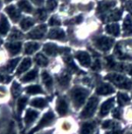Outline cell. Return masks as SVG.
<instances>
[{"mask_svg": "<svg viewBox=\"0 0 132 134\" xmlns=\"http://www.w3.org/2000/svg\"><path fill=\"white\" fill-rule=\"evenodd\" d=\"M106 79L110 81L117 87L124 89H130L132 85V82L129 79L117 74H110L106 76Z\"/></svg>", "mask_w": 132, "mask_h": 134, "instance_id": "1", "label": "cell"}, {"mask_svg": "<svg viewBox=\"0 0 132 134\" xmlns=\"http://www.w3.org/2000/svg\"><path fill=\"white\" fill-rule=\"evenodd\" d=\"M89 94V92L82 88H76L72 90V98L74 103V106L78 109L80 108L86 101V98Z\"/></svg>", "mask_w": 132, "mask_h": 134, "instance_id": "2", "label": "cell"}, {"mask_svg": "<svg viewBox=\"0 0 132 134\" xmlns=\"http://www.w3.org/2000/svg\"><path fill=\"white\" fill-rule=\"evenodd\" d=\"M97 105H98V99L96 97H92L89 100V102H88L86 106L85 107V109H83V111L82 112L80 117L82 119H86V118L91 117L96 111Z\"/></svg>", "mask_w": 132, "mask_h": 134, "instance_id": "3", "label": "cell"}, {"mask_svg": "<svg viewBox=\"0 0 132 134\" xmlns=\"http://www.w3.org/2000/svg\"><path fill=\"white\" fill-rule=\"evenodd\" d=\"M113 43V40L107 37H101L95 40L96 47L102 51H108Z\"/></svg>", "mask_w": 132, "mask_h": 134, "instance_id": "4", "label": "cell"}, {"mask_svg": "<svg viewBox=\"0 0 132 134\" xmlns=\"http://www.w3.org/2000/svg\"><path fill=\"white\" fill-rule=\"evenodd\" d=\"M44 51L50 56H55L57 54L70 51L68 48H60L54 43H46L44 46Z\"/></svg>", "mask_w": 132, "mask_h": 134, "instance_id": "5", "label": "cell"}, {"mask_svg": "<svg viewBox=\"0 0 132 134\" xmlns=\"http://www.w3.org/2000/svg\"><path fill=\"white\" fill-rule=\"evenodd\" d=\"M54 118H55V115H54V113H53L51 111L47 113L45 115L43 116V118L41 119V120L40 121V122L38 123V126H37L34 130H32L30 132V133L29 134H33L34 132H36V131H38L39 130H40L41 128H43V127H44V126L49 125V124L53 121Z\"/></svg>", "mask_w": 132, "mask_h": 134, "instance_id": "6", "label": "cell"}, {"mask_svg": "<svg viewBox=\"0 0 132 134\" xmlns=\"http://www.w3.org/2000/svg\"><path fill=\"white\" fill-rule=\"evenodd\" d=\"M47 30V26L44 24L40 25L38 27H36L35 29H34L32 31H30L28 34L27 37L30 39H34V40H38V39H41L45 32Z\"/></svg>", "mask_w": 132, "mask_h": 134, "instance_id": "7", "label": "cell"}, {"mask_svg": "<svg viewBox=\"0 0 132 134\" xmlns=\"http://www.w3.org/2000/svg\"><path fill=\"white\" fill-rule=\"evenodd\" d=\"M121 16H122V11L120 9H114L107 15H104L101 16V19L104 23L117 21L121 18Z\"/></svg>", "mask_w": 132, "mask_h": 134, "instance_id": "8", "label": "cell"}, {"mask_svg": "<svg viewBox=\"0 0 132 134\" xmlns=\"http://www.w3.org/2000/svg\"><path fill=\"white\" fill-rule=\"evenodd\" d=\"M76 58L78 60L80 64L84 67H89L91 64L90 56L85 51H78L76 55Z\"/></svg>", "mask_w": 132, "mask_h": 134, "instance_id": "9", "label": "cell"}, {"mask_svg": "<svg viewBox=\"0 0 132 134\" xmlns=\"http://www.w3.org/2000/svg\"><path fill=\"white\" fill-rule=\"evenodd\" d=\"M116 5V2L115 1H111V2H108V1H101L99 2L98 4V7H97V13H101L103 12H106L107 10H109L110 9H111Z\"/></svg>", "mask_w": 132, "mask_h": 134, "instance_id": "10", "label": "cell"}, {"mask_svg": "<svg viewBox=\"0 0 132 134\" xmlns=\"http://www.w3.org/2000/svg\"><path fill=\"white\" fill-rule=\"evenodd\" d=\"M113 92H114L113 88L108 84H102L96 89V93L100 96L110 95V94L113 93Z\"/></svg>", "mask_w": 132, "mask_h": 134, "instance_id": "11", "label": "cell"}, {"mask_svg": "<svg viewBox=\"0 0 132 134\" xmlns=\"http://www.w3.org/2000/svg\"><path fill=\"white\" fill-rule=\"evenodd\" d=\"M113 102H114V98H109L107 101H106L101 106L99 115L101 116H104V115H107L109 113V111L111 109V108L113 107Z\"/></svg>", "mask_w": 132, "mask_h": 134, "instance_id": "12", "label": "cell"}, {"mask_svg": "<svg viewBox=\"0 0 132 134\" xmlns=\"http://www.w3.org/2000/svg\"><path fill=\"white\" fill-rule=\"evenodd\" d=\"M6 11L9 14V16H10V18L13 21H14V22L18 21V19L20 17V13L18 11V9L14 5H9V6L6 7Z\"/></svg>", "mask_w": 132, "mask_h": 134, "instance_id": "13", "label": "cell"}, {"mask_svg": "<svg viewBox=\"0 0 132 134\" xmlns=\"http://www.w3.org/2000/svg\"><path fill=\"white\" fill-rule=\"evenodd\" d=\"M48 38L61 40L65 38V34L61 29H52L48 34Z\"/></svg>", "mask_w": 132, "mask_h": 134, "instance_id": "14", "label": "cell"}, {"mask_svg": "<svg viewBox=\"0 0 132 134\" xmlns=\"http://www.w3.org/2000/svg\"><path fill=\"white\" fill-rule=\"evenodd\" d=\"M9 30V24L4 15L0 16V34L6 35Z\"/></svg>", "mask_w": 132, "mask_h": 134, "instance_id": "15", "label": "cell"}, {"mask_svg": "<svg viewBox=\"0 0 132 134\" xmlns=\"http://www.w3.org/2000/svg\"><path fill=\"white\" fill-rule=\"evenodd\" d=\"M7 50L12 55L17 54L21 50V43L15 42V43H9L6 45Z\"/></svg>", "mask_w": 132, "mask_h": 134, "instance_id": "16", "label": "cell"}, {"mask_svg": "<svg viewBox=\"0 0 132 134\" xmlns=\"http://www.w3.org/2000/svg\"><path fill=\"white\" fill-rule=\"evenodd\" d=\"M57 110L61 115H65L68 113V104L65 99L61 98L58 100L57 105Z\"/></svg>", "mask_w": 132, "mask_h": 134, "instance_id": "17", "label": "cell"}, {"mask_svg": "<svg viewBox=\"0 0 132 134\" xmlns=\"http://www.w3.org/2000/svg\"><path fill=\"white\" fill-rule=\"evenodd\" d=\"M123 27H124V35L126 36L132 35V20L129 16H126V18L124 21Z\"/></svg>", "mask_w": 132, "mask_h": 134, "instance_id": "18", "label": "cell"}, {"mask_svg": "<svg viewBox=\"0 0 132 134\" xmlns=\"http://www.w3.org/2000/svg\"><path fill=\"white\" fill-rule=\"evenodd\" d=\"M38 116V113L32 110V109H28L27 113H26V116H25V123L27 125H30V123H32Z\"/></svg>", "mask_w": 132, "mask_h": 134, "instance_id": "19", "label": "cell"}, {"mask_svg": "<svg viewBox=\"0 0 132 134\" xmlns=\"http://www.w3.org/2000/svg\"><path fill=\"white\" fill-rule=\"evenodd\" d=\"M30 65H31V60H30V58H25L23 60V62L21 63L19 68L17 69V75H20V74L25 72L26 71H27L30 68Z\"/></svg>", "mask_w": 132, "mask_h": 134, "instance_id": "20", "label": "cell"}, {"mask_svg": "<svg viewBox=\"0 0 132 134\" xmlns=\"http://www.w3.org/2000/svg\"><path fill=\"white\" fill-rule=\"evenodd\" d=\"M107 33L112 34L113 36H118L120 34V26L117 23H112L106 26Z\"/></svg>", "mask_w": 132, "mask_h": 134, "instance_id": "21", "label": "cell"}, {"mask_svg": "<svg viewBox=\"0 0 132 134\" xmlns=\"http://www.w3.org/2000/svg\"><path fill=\"white\" fill-rule=\"evenodd\" d=\"M39 44L35 42H30L27 43L25 45V53L27 54H32L35 51H37L39 49Z\"/></svg>", "mask_w": 132, "mask_h": 134, "instance_id": "22", "label": "cell"}, {"mask_svg": "<svg viewBox=\"0 0 132 134\" xmlns=\"http://www.w3.org/2000/svg\"><path fill=\"white\" fill-rule=\"evenodd\" d=\"M94 122H86L82 126L81 128V134H91L94 130Z\"/></svg>", "mask_w": 132, "mask_h": 134, "instance_id": "23", "label": "cell"}, {"mask_svg": "<svg viewBox=\"0 0 132 134\" xmlns=\"http://www.w3.org/2000/svg\"><path fill=\"white\" fill-rule=\"evenodd\" d=\"M19 58H16V59H13V60L9 61V63L7 64V65H6L5 68H1V70H3V71H6V72H8V73L12 72V71L15 69L17 64L18 62H19Z\"/></svg>", "mask_w": 132, "mask_h": 134, "instance_id": "24", "label": "cell"}, {"mask_svg": "<svg viewBox=\"0 0 132 134\" xmlns=\"http://www.w3.org/2000/svg\"><path fill=\"white\" fill-rule=\"evenodd\" d=\"M18 5L20 8V9H22L23 11L26 13H31L33 10L31 5L27 0H20L18 2Z\"/></svg>", "mask_w": 132, "mask_h": 134, "instance_id": "25", "label": "cell"}, {"mask_svg": "<svg viewBox=\"0 0 132 134\" xmlns=\"http://www.w3.org/2000/svg\"><path fill=\"white\" fill-rule=\"evenodd\" d=\"M58 81L59 84L63 87H67L69 81H70V76L68 73L64 72L60 76L58 77Z\"/></svg>", "mask_w": 132, "mask_h": 134, "instance_id": "26", "label": "cell"}, {"mask_svg": "<svg viewBox=\"0 0 132 134\" xmlns=\"http://www.w3.org/2000/svg\"><path fill=\"white\" fill-rule=\"evenodd\" d=\"M38 76V71L37 70H32L31 71L28 72L26 75L23 77L21 81L23 82H29L33 80H34Z\"/></svg>", "mask_w": 132, "mask_h": 134, "instance_id": "27", "label": "cell"}, {"mask_svg": "<svg viewBox=\"0 0 132 134\" xmlns=\"http://www.w3.org/2000/svg\"><path fill=\"white\" fill-rule=\"evenodd\" d=\"M42 80H43V82L44 83V85H46V87L47 88H51L53 81H52L51 77L49 75V74L47 71H43V73H42Z\"/></svg>", "mask_w": 132, "mask_h": 134, "instance_id": "28", "label": "cell"}, {"mask_svg": "<svg viewBox=\"0 0 132 134\" xmlns=\"http://www.w3.org/2000/svg\"><path fill=\"white\" fill-rule=\"evenodd\" d=\"M35 61L39 66L45 67L48 64V60L42 54H38L35 57Z\"/></svg>", "mask_w": 132, "mask_h": 134, "instance_id": "29", "label": "cell"}, {"mask_svg": "<svg viewBox=\"0 0 132 134\" xmlns=\"http://www.w3.org/2000/svg\"><path fill=\"white\" fill-rule=\"evenodd\" d=\"M31 105L36 108H44L47 105V102L44 98H34L31 101Z\"/></svg>", "mask_w": 132, "mask_h": 134, "instance_id": "30", "label": "cell"}, {"mask_svg": "<svg viewBox=\"0 0 132 134\" xmlns=\"http://www.w3.org/2000/svg\"><path fill=\"white\" fill-rule=\"evenodd\" d=\"M34 22L31 18H25L21 21L20 26L23 30H27L29 28H30L34 25Z\"/></svg>", "mask_w": 132, "mask_h": 134, "instance_id": "31", "label": "cell"}, {"mask_svg": "<svg viewBox=\"0 0 132 134\" xmlns=\"http://www.w3.org/2000/svg\"><path fill=\"white\" fill-rule=\"evenodd\" d=\"M27 92L30 95H35V94H40L43 93L42 88L39 85H30L27 88Z\"/></svg>", "mask_w": 132, "mask_h": 134, "instance_id": "32", "label": "cell"}, {"mask_svg": "<svg viewBox=\"0 0 132 134\" xmlns=\"http://www.w3.org/2000/svg\"><path fill=\"white\" fill-rule=\"evenodd\" d=\"M117 98H118V103L121 106L128 104L130 102V98L127 94L124 93H118Z\"/></svg>", "mask_w": 132, "mask_h": 134, "instance_id": "33", "label": "cell"}, {"mask_svg": "<svg viewBox=\"0 0 132 134\" xmlns=\"http://www.w3.org/2000/svg\"><path fill=\"white\" fill-rule=\"evenodd\" d=\"M115 54L117 55V57L120 59H123V60H128V59H131L132 57L127 54H124V52H122L119 44L117 46L116 49H115Z\"/></svg>", "mask_w": 132, "mask_h": 134, "instance_id": "34", "label": "cell"}, {"mask_svg": "<svg viewBox=\"0 0 132 134\" xmlns=\"http://www.w3.org/2000/svg\"><path fill=\"white\" fill-rule=\"evenodd\" d=\"M21 92V88L17 82H13L12 86V94L14 98L17 97Z\"/></svg>", "mask_w": 132, "mask_h": 134, "instance_id": "35", "label": "cell"}, {"mask_svg": "<svg viewBox=\"0 0 132 134\" xmlns=\"http://www.w3.org/2000/svg\"><path fill=\"white\" fill-rule=\"evenodd\" d=\"M27 98H25V97H23L21 98H19L18 100V102H17V109H18V112L19 113H20L23 109H24L26 104H27Z\"/></svg>", "mask_w": 132, "mask_h": 134, "instance_id": "36", "label": "cell"}, {"mask_svg": "<svg viewBox=\"0 0 132 134\" xmlns=\"http://www.w3.org/2000/svg\"><path fill=\"white\" fill-rule=\"evenodd\" d=\"M23 37V36L22 33L19 32V30H16V29H14V30L12 31V33H11V34H10V36H9V39L14 40L22 39Z\"/></svg>", "mask_w": 132, "mask_h": 134, "instance_id": "37", "label": "cell"}, {"mask_svg": "<svg viewBox=\"0 0 132 134\" xmlns=\"http://www.w3.org/2000/svg\"><path fill=\"white\" fill-rule=\"evenodd\" d=\"M36 16H37V17L39 20L44 21L47 18V12L44 9H40L37 10Z\"/></svg>", "mask_w": 132, "mask_h": 134, "instance_id": "38", "label": "cell"}, {"mask_svg": "<svg viewBox=\"0 0 132 134\" xmlns=\"http://www.w3.org/2000/svg\"><path fill=\"white\" fill-rule=\"evenodd\" d=\"M119 125L113 122V121H111V120H108V121H106L103 122V129H109V128H115L117 126H118Z\"/></svg>", "mask_w": 132, "mask_h": 134, "instance_id": "39", "label": "cell"}, {"mask_svg": "<svg viewBox=\"0 0 132 134\" xmlns=\"http://www.w3.org/2000/svg\"><path fill=\"white\" fill-rule=\"evenodd\" d=\"M57 7L56 0H47V8L50 11H53Z\"/></svg>", "mask_w": 132, "mask_h": 134, "instance_id": "40", "label": "cell"}, {"mask_svg": "<svg viewBox=\"0 0 132 134\" xmlns=\"http://www.w3.org/2000/svg\"><path fill=\"white\" fill-rule=\"evenodd\" d=\"M65 61H66V63H67V64L68 65V67L72 69V70H73V71H78V68L76 67V65L74 64V62H73V60H72V58H65Z\"/></svg>", "mask_w": 132, "mask_h": 134, "instance_id": "41", "label": "cell"}, {"mask_svg": "<svg viewBox=\"0 0 132 134\" xmlns=\"http://www.w3.org/2000/svg\"><path fill=\"white\" fill-rule=\"evenodd\" d=\"M49 25L50 26H60L61 21L56 16H52L49 20Z\"/></svg>", "mask_w": 132, "mask_h": 134, "instance_id": "42", "label": "cell"}, {"mask_svg": "<svg viewBox=\"0 0 132 134\" xmlns=\"http://www.w3.org/2000/svg\"><path fill=\"white\" fill-rule=\"evenodd\" d=\"M11 80V77L5 75H1L0 74V82L2 83H8Z\"/></svg>", "mask_w": 132, "mask_h": 134, "instance_id": "43", "label": "cell"}, {"mask_svg": "<svg viewBox=\"0 0 132 134\" xmlns=\"http://www.w3.org/2000/svg\"><path fill=\"white\" fill-rule=\"evenodd\" d=\"M113 115L116 119H120L121 117V111L120 109H115L113 111Z\"/></svg>", "mask_w": 132, "mask_h": 134, "instance_id": "44", "label": "cell"}, {"mask_svg": "<svg viewBox=\"0 0 132 134\" xmlns=\"http://www.w3.org/2000/svg\"><path fill=\"white\" fill-rule=\"evenodd\" d=\"M100 68H101L100 62H99V60H96L94 62V64H93V70H94V71H98V70H99V69H100Z\"/></svg>", "mask_w": 132, "mask_h": 134, "instance_id": "45", "label": "cell"}, {"mask_svg": "<svg viewBox=\"0 0 132 134\" xmlns=\"http://www.w3.org/2000/svg\"><path fill=\"white\" fill-rule=\"evenodd\" d=\"M82 21V16H77L76 18H75V19L70 20L69 22H73L74 23H81Z\"/></svg>", "mask_w": 132, "mask_h": 134, "instance_id": "46", "label": "cell"}, {"mask_svg": "<svg viewBox=\"0 0 132 134\" xmlns=\"http://www.w3.org/2000/svg\"><path fill=\"white\" fill-rule=\"evenodd\" d=\"M126 9H127V10H128L130 13H131L132 14V1L127 3V5H126Z\"/></svg>", "mask_w": 132, "mask_h": 134, "instance_id": "47", "label": "cell"}, {"mask_svg": "<svg viewBox=\"0 0 132 134\" xmlns=\"http://www.w3.org/2000/svg\"><path fill=\"white\" fill-rule=\"evenodd\" d=\"M123 133V131H120V130H114V131H111V132H109L106 134H122Z\"/></svg>", "mask_w": 132, "mask_h": 134, "instance_id": "48", "label": "cell"}, {"mask_svg": "<svg viewBox=\"0 0 132 134\" xmlns=\"http://www.w3.org/2000/svg\"><path fill=\"white\" fill-rule=\"evenodd\" d=\"M31 1L36 5H41L44 2V0H31Z\"/></svg>", "mask_w": 132, "mask_h": 134, "instance_id": "49", "label": "cell"}, {"mask_svg": "<svg viewBox=\"0 0 132 134\" xmlns=\"http://www.w3.org/2000/svg\"><path fill=\"white\" fill-rule=\"evenodd\" d=\"M129 72H130V75L132 76V66L130 68V70H129Z\"/></svg>", "mask_w": 132, "mask_h": 134, "instance_id": "50", "label": "cell"}, {"mask_svg": "<svg viewBox=\"0 0 132 134\" xmlns=\"http://www.w3.org/2000/svg\"><path fill=\"white\" fill-rule=\"evenodd\" d=\"M9 134H16V133L13 132V130H12V131H10V132H9Z\"/></svg>", "mask_w": 132, "mask_h": 134, "instance_id": "51", "label": "cell"}, {"mask_svg": "<svg viewBox=\"0 0 132 134\" xmlns=\"http://www.w3.org/2000/svg\"><path fill=\"white\" fill-rule=\"evenodd\" d=\"M6 2H10V1H12V0H5Z\"/></svg>", "mask_w": 132, "mask_h": 134, "instance_id": "52", "label": "cell"}, {"mask_svg": "<svg viewBox=\"0 0 132 134\" xmlns=\"http://www.w3.org/2000/svg\"><path fill=\"white\" fill-rule=\"evenodd\" d=\"M2 43V40H1V39H0V43Z\"/></svg>", "mask_w": 132, "mask_h": 134, "instance_id": "53", "label": "cell"}, {"mask_svg": "<svg viewBox=\"0 0 132 134\" xmlns=\"http://www.w3.org/2000/svg\"><path fill=\"white\" fill-rule=\"evenodd\" d=\"M121 1H124V0H121Z\"/></svg>", "mask_w": 132, "mask_h": 134, "instance_id": "54", "label": "cell"}, {"mask_svg": "<svg viewBox=\"0 0 132 134\" xmlns=\"http://www.w3.org/2000/svg\"><path fill=\"white\" fill-rule=\"evenodd\" d=\"M131 134H132V133H131Z\"/></svg>", "mask_w": 132, "mask_h": 134, "instance_id": "55", "label": "cell"}]
</instances>
